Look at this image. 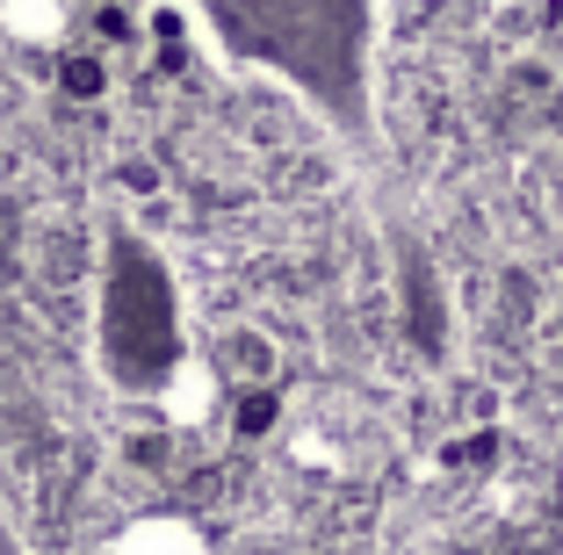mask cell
I'll return each mask as SVG.
<instances>
[{
  "instance_id": "1",
  "label": "cell",
  "mask_w": 563,
  "mask_h": 555,
  "mask_svg": "<svg viewBox=\"0 0 563 555\" xmlns=\"http://www.w3.org/2000/svg\"><path fill=\"white\" fill-rule=\"evenodd\" d=\"M232 66L282 80L332 131H376V0H196Z\"/></svg>"
},
{
  "instance_id": "2",
  "label": "cell",
  "mask_w": 563,
  "mask_h": 555,
  "mask_svg": "<svg viewBox=\"0 0 563 555\" xmlns=\"http://www.w3.org/2000/svg\"><path fill=\"white\" fill-rule=\"evenodd\" d=\"M152 404H159L166 425H210L217 404H224V368L210 354H174L152 382Z\"/></svg>"
},
{
  "instance_id": "3",
  "label": "cell",
  "mask_w": 563,
  "mask_h": 555,
  "mask_svg": "<svg viewBox=\"0 0 563 555\" xmlns=\"http://www.w3.org/2000/svg\"><path fill=\"white\" fill-rule=\"evenodd\" d=\"M101 555H217V541H210V526L188 520V512H137V520H123L117 534H109Z\"/></svg>"
},
{
  "instance_id": "4",
  "label": "cell",
  "mask_w": 563,
  "mask_h": 555,
  "mask_svg": "<svg viewBox=\"0 0 563 555\" xmlns=\"http://www.w3.org/2000/svg\"><path fill=\"white\" fill-rule=\"evenodd\" d=\"M0 30L36 51L66 44V0H0Z\"/></svg>"
}]
</instances>
